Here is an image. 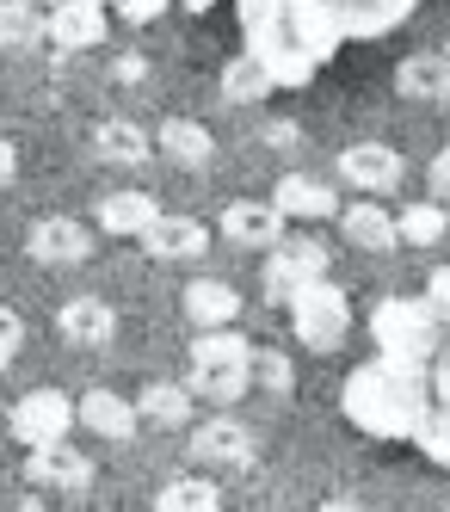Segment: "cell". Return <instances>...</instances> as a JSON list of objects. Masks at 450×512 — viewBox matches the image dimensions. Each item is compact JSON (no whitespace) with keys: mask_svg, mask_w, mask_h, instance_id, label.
I'll return each instance as SVG.
<instances>
[{"mask_svg":"<svg viewBox=\"0 0 450 512\" xmlns=\"http://www.w3.org/2000/svg\"><path fill=\"white\" fill-rule=\"evenodd\" d=\"M93 149H99V161H111V167H142L155 142H148V130H142V124L111 118V124H99V130H93Z\"/></svg>","mask_w":450,"mask_h":512,"instance_id":"cell-21","label":"cell"},{"mask_svg":"<svg viewBox=\"0 0 450 512\" xmlns=\"http://www.w3.org/2000/svg\"><path fill=\"white\" fill-rule=\"evenodd\" d=\"M50 38V19L25 0H0V50H37Z\"/></svg>","mask_w":450,"mask_h":512,"instance_id":"cell-23","label":"cell"},{"mask_svg":"<svg viewBox=\"0 0 450 512\" xmlns=\"http://www.w3.org/2000/svg\"><path fill=\"white\" fill-rule=\"evenodd\" d=\"M50 38H56V50H93L105 38V7H93V0H56Z\"/></svg>","mask_w":450,"mask_h":512,"instance_id":"cell-17","label":"cell"},{"mask_svg":"<svg viewBox=\"0 0 450 512\" xmlns=\"http://www.w3.org/2000/svg\"><path fill=\"white\" fill-rule=\"evenodd\" d=\"M179 303H185V315L198 321V334H210V327H235V315H241V290H235L229 278H192Z\"/></svg>","mask_w":450,"mask_h":512,"instance_id":"cell-15","label":"cell"},{"mask_svg":"<svg viewBox=\"0 0 450 512\" xmlns=\"http://www.w3.org/2000/svg\"><path fill=\"white\" fill-rule=\"evenodd\" d=\"M290 327L309 352H340L346 346V327H352V309H346V290L321 278V284H303L290 297Z\"/></svg>","mask_w":450,"mask_h":512,"instance_id":"cell-2","label":"cell"},{"mask_svg":"<svg viewBox=\"0 0 450 512\" xmlns=\"http://www.w3.org/2000/svg\"><path fill=\"white\" fill-rule=\"evenodd\" d=\"M185 358H192V364H253V346L235 334V327H210V334L192 340Z\"/></svg>","mask_w":450,"mask_h":512,"instance_id":"cell-27","label":"cell"},{"mask_svg":"<svg viewBox=\"0 0 450 512\" xmlns=\"http://www.w3.org/2000/svg\"><path fill=\"white\" fill-rule=\"evenodd\" d=\"M25 482L44 494H87L93 488V457H81L74 445H37L25 457Z\"/></svg>","mask_w":450,"mask_h":512,"instance_id":"cell-6","label":"cell"},{"mask_svg":"<svg viewBox=\"0 0 450 512\" xmlns=\"http://www.w3.org/2000/svg\"><path fill=\"white\" fill-rule=\"evenodd\" d=\"M93 7H118V0H93Z\"/></svg>","mask_w":450,"mask_h":512,"instance_id":"cell-37","label":"cell"},{"mask_svg":"<svg viewBox=\"0 0 450 512\" xmlns=\"http://www.w3.org/2000/svg\"><path fill=\"white\" fill-rule=\"evenodd\" d=\"M222 235H229L235 247H253V253H272L284 241V210L266 198H235L229 210H222Z\"/></svg>","mask_w":450,"mask_h":512,"instance_id":"cell-9","label":"cell"},{"mask_svg":"<svg viewBox=\"0 0 450 512\" xmlns=\"http://www.w3.org/2000/svg\"><path fill=\"white\" fill-rule=\"evenodd\" d=\"M327 278V247L309 241V235H296V241H278L272 247V260H266V290L272 297H296L303 284H321Z\"/></svg>","mask_w":450,"mask_h":512,"instance_id":"cell-4","label":"cell"},{"mask_svg":"<svg viewBox=\"0 0 450 512\" xmlns=\"http://www.w3.org/2000/svg\"><path fill=\"white\" fill-rule=\"evenodd\" d=\"M253 377L266 389H290V358L284 352H253Z\"/></svg>","mask_w":450,"mask_h":512,"instance_id":"cell-28","label":"cell"},{"mask_svg":"<svg viewBox=\"0 0 450 512\" xmlns=\"http://www.w3.org/2000/svg\"><path fill=\"white\" fill-rule=\"evenodd\" d=\"M25 253H31L37 266H50V272L81 266L87 253H93V229H87V223H74V216H44V223H31Z\"/></svg>","mask_w":450,"mask_h":512,"instance_id":"cell-5","label":"cell"},{"mask_svg":"<svg viewBox=\"0 0 450 512\" xmlns=\"http://www.w3.org/2000/svg\"><path fill=\"white\" fill-rule=\"evenodd\" d=\"M74 420H81L93 438H111V445H124V438H136V426H142L136 401L111 395V389H87L81 401H74Z\"/></svg>","mask_w":450,"mask_h":512,"instance_id":"cell-12","label":"cell"},{"mask_svg":"<svg viewBox=\"0 0 450 512\" xmlns=\"http://www.w3.org/2000/svg\"><path fill=\"white\" fill-rule=\"evenodd\" d=\"M136 241H142L148 260H204L210 253V229L192 223V216H173V210H161Z\"/></svg>","mask_w":450,"mask_h":512,"instance_id":"cell-8","label":"cell"},{"mask_svg":"<svg viewBox=\"0 0 450 512\" xmlns=\"http://www.w3.org/2000/svg\"><path fill=\"white\" fill-rule=\"evenodd\" d=\"M426 297L438 303V334L420 352H383L346 383V420L377 438H414L450 469V266L432 272Z\"/></svg>","mask_w":450,"mask_h":512,"instance_id":"cell-1","label":"cell"},{"mask_svg":"<svg viewBox=\"0 0 450 512\" xmlns=\"http://www.w3.org/2000/svg\"><path fill=\"white\" fill-rule=\"evenodd\" d=\"M340 179L358 192H395L401 186V155L389 142H352V149H340Z\"/></svg>","mask_w":450,"mask_h":512,"instance_id":"cell-10","label":"cell"},{"mask_svg":"<svg viewBox=\"0 0 450 512\" xmlns=\"http://www.w3.org/2000/svg\"><path fill=\"white\" fill-rule=\"evenodd\" d=\"M340 229H346V241L352 247H364V253H395L401 247V229H395V210H383V204H346L340 210Z\"/></svg>","mask_w":450,"mask_h":512,"instance_id":"cell-16","label":"cell"},{"mask_svg":"<svg viewBox=\"0 0 450 512\" xmlns=\"http://www.w3.org/2000/svg\"><path fill=\"white\" fill-rule=\"evenodd\" d=\"M272 87H278V75H272V68L259 62V56H235L229 68H222V93H229L235 105H253V99H266Z\"/></svg>","mask_w":450,"mask_h":512,"instance_id":"cell-26","label":"cell"},{"mask_svg":"<svg viewBox=\"0 0 450 512\" xmlns=\"http://www.w3.org/2000/svg\"><path fill=\"white\" fill-rule=\"evenodd\" d=\"M272 204L284 210V223H327V216H340V210H346L340 192L321 186V179H309V173H284V179H278V192H272Z\"/></svg>","mask_w":450,"mask_h":512,"instance_id":"cell-11","label":"cell"},{"mask_svg":"<svg viewBox=\"0 0 450 512\" xmlns=\"http://www.w3.org/2000/svg\"><path fill=\"white\" fill-rule=\"evenodd\" d=\"M19 340H25V321L13 309H0V352H19Z\"/></svg>","mask_w":450,"mask_h":512,"instance_id":"cell-31","label":"cell"},{"mask_svg":"<svg viewBox=\"0 0 450 512\" xmlns=\"http://www.w3.org/2000/svg\"><path fill=\"white\" fill-rule=\"evenodd\" d=\"M395 229H401V241H407V247H438V241H444V229H450V210H444L438 198H420V204H401V216H395Z\"/></svg>","mask_w":450,"mask_h":512,"instance_id":"cell-25","label":"cell"},{"mask_svg":"<svg viewBox=\"0 0 450 512\" xmlns=\"http://www.w3.org/2000/svg\"><path fill=\"white\" fill-rule=\"evenodd\" d=\"M155 142H161V155H167L173 167H185V173H204V167H210V155H216L210 130H204V124H192V118H167Z\"/></svg>","mask_w":450,"mask_h":512,"instance_id":"cell-18","label":"cell"},{"mask_svg":"<svg viewBox=\"0 0 450 512\" xmlns=\"http://www.w3.org/2000/svg\"><path fill=\"white\" fill-rule=\"evenodd\" d=\"M192 389H185V383H148L142 395H136V414L142 420H155L161 432H173V426H192Z\"/></svg>","mask_w":450,"mask_h":512,"instance_id":"cell-22","label":"cell"},{"mask_svg":"<svg viewBox=\"0 0 450 512\" xmlns=\"http://www.w3.org/2000/svg\"><path fill=\"white\" fill-rule=\"evenodd\" d=\"M192 457L210 469H247L253 463V432L235 414H216L204 426H192Z\"/></svg>","mask_w":450,"mask_h":512,"instance_id":"cell-7","label":"cell"},{"mask_svg":"<svg viewBox=\"0 0 450 512\" xmlns=\"http://www.w3.org/2000/svg\"><path fill=\"white\" fill-rule=\"evenodd\" d=\"M13 512H50V506H44V500H25V506H13Z\"/></svg>","mask_w":450,"mask_h":512,"instance_id":"cell-35","label":"cell"},{"mask_svg":"<svg viewBox=\"0 0 450 512\" xmlns=\"http://www.w3.org/2000/svg\"><path fill=\"white\" fill-rule=\"evenodd\" d=\"M155 512H222V494L210 475H173L155 494Z\"/></svg>","mask_w":450,"mask_h":512,"instance_id":"cell-24","label":"cell"},{"mask_svg":"<svg viewBox=\"0 0 450 512\" xmlns=\"http://www.w3.org/2000/svg\"><path fill=\"white\" fill-rule=\"evenodd\" d=\"M93 210H99V229L105 235H142L161 216V204L148 198V192H105Z\"/></svg>","mask_w":450,"mask_h":512,"instance_id":"cell-19","label":"cell"},{"mask_svg":"<svg viewBox=\"0 0 450 512\" xmlns=\"http://www.w3.org/2000/svg\"><path fill=\"white\" fill-rule=\"evenodd\" d=\"M395 87H401V99H420V105H450V50H420V56H401Z\"/></svg>","mask_w":450,"mask_h":512,"instance_id":"cell-13","label":"cell"},{"mask_svg":"<svg viewBox=\"0 0 450 512\" xmlns=\"http://www.w3.org/2000/svg\"><path fill=\"white\" fill-rule=\"evenodd\" d=\"M118 13H124L130 25H148V19L167 13V0H118Z\"/></svg>","mask_w":450,"mask_h":512,"instance_id":"cell-29","label":"cell"},{"mask_svg":"<svg viewBox=\"0 0 450 512\" xmlns=\"http://www.w3.org/2000/svg\"><path fill=\"white\" fill-rule=\"evenodd\" d=\"M25 7H56V0H25Z\"/></svg>","mask_w":450,"mask_h":512,"instance_id":"cell-36","label":"cell"},{"mask_svg":"<svg viewBox=\"0 0 450 512\" xmlns=\"http://www.w3.org/2000/svg\"><path fill=\"white\" fill-rule=\"evenodd\" d=\"M68 426H81V420H74V401L62 389H31V395H19L13 438H19L25 451H37V445H68Z\"/></svg>","mask_w":450,"mask_h":512,"instance_id":"cell-3","label":"cell"},{"mask_svg":"<svg viewBox=\"0 0 450 512\" xmlns=\"http://www.w3.org/2000/svg\"><path fill=\"white\" fill-rule=\"evenodd\" d=\"M7 358H13V352H0V371H7Z\"/></svg>","mask_w":450,"mask_h":512,"instance_id":"cell-38","label":"cell"},{"mask_svg":"<svg viewBox=\"0 0 450 512\" xmlns=\"http://www.w3.org/2000/svg\"><path fill=\"white\" fill-rule=\"evenodd\" d=\"M253 383V364H192V389L198 401H216V408H235V401L247 395Z\"/></svg>","mask_w":450,"mask_h":512,"instance_id":"cell-20","label":"cell"},{"mask_svg":"<svg viewBox=\"0 0 450 512\" xmlns=\"http://www.w3.org/2000/svg\"><path fill=\"white\" fill-rule=\"evenodd\" d=\"M13 173H19V155H13V142L0 136V186H13Z\"/></svg>","mask_w":450,"mask_h":512,"instance_id":"cell-32","label":"cell"},{"mask_svg":"<svg viewBox=\"0 0 450 512\" xmlns=\"http://www.w3.org/2000/svg\"><path fill=\"white\" fill-rule=\"evenodd\" d=\"M426 179H432V198L444 204V198H450V142L438 149V161H432V173H426Z\"/></svg>","mask_w":450,"mask_h":512,"instance_id":"cell-30","label":"cell"},{"mask_svg":"<svg viewBox=\"0 0 450 512\" xmlns=\"http://www.w3.org/2000/svg\"><path fill=\"white\" fill-rule=\"evenodd\" d=\"M148 68H142V56H118V81H142Z\"/></svg>","mask_w":450,"mask_h":512,"instance_id":"cell-33","label":"cell"},{"mask_svg":"<svg viewBox=\"0 0 450 512\" xmlns=\"http://www.w3.org/2000/svg\"><path fill=\"white\" fill-rule=\"evenodd\" d=\"M56 327H62V340L68 346H111V334H118V315H111L105 297H68L56 309Z\"/></svg>","mask_w":450,"mask_h":512,"instance_id":"cell-14","label":"cell"},{"mask_svg":"<svg viewBox=\"0 0 450 512\" xmlns=\"http://www.w3.org/2000/svg\"><path fill=\"white\" fill-rule=\"evenodd\" d=\"M315 512H370V506H358V500H321Z\"/></svg>","mask_w":450,"mask_h":512,"instance_id":"cell-34","label":"cell"}]
</instances>
